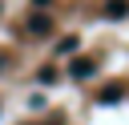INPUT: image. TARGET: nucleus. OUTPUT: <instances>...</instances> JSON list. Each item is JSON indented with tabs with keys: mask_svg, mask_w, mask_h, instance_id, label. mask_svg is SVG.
Masks as SVG:
<instances>
[{
	"mask_svg": "<svg viewBox=\"0 0 129 125\" xmlns=\"http://www.w3.org/2000/svg\"><path fill=\"white\" fill-rule=\"evenodd\" d=\"M93 73V60H73V77H89Z\"/></svg>",
	"mask_w": 129,
	"mask_h": 125,
	"instance_id": "f257e3e1",
	"label": "nucleus"
},
{
	"mask_svg": "<svg viewBox=\"0 0 129 125\" xmlns=\"http://www.w3.org/2000/svg\"><path fill=\"white\" fill-rule=\"evenodd\" d=\"M121 97H125V89H121V85H109V89L101 93V101H121Z\"/></svg>",
	"mask_w": 129,
	"mask_h": 125,
	"instance_id": "f03ea898",
	"label": "nucleus"
},
{
	"mask_svg": "<svg viewBox=\"0 0 129 125\" xmlns=\"http://www.w3.org/2000/svg\"><path fill=\"white\" fill-rule=\"evenodd\" d=\"M28 24H32V32H48V16H32Z\"/></svg>",
	"mask_w": 129,
	"mask_h": 125,
	"instance_id": "7ed1b4c3",
	"label": "nucleus"
}]
</instances>
